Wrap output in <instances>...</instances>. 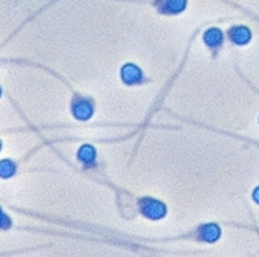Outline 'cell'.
Returning <instances> with one entry per match:
<instances>
[{
	"label": "cell",
	"mask_w": 259,
	"mask_h": 257,
	"mask_svg": "<svg viewBox=\"0 0 259 257\" xmlns=\"http://www.w3.org/2000/svg\"><path fill=\"white\" fill-rule=\"evenodd\" d=\"M203 40L209 48H219L224 40V34L219 28H209L208 31H205Z\"/></svg>",
	"instance_id": "cell-6"
},
{
	"label": "cell",
	"mask_w": 259,
	"mask_h": 257,
	"mask_svg": "<svg viewBox=\"0 0 259 257\" xmlns=\"http://www.w3.org/2000/svg\"><path fill=\"white\" fill-rule=\"evenodd\" d=\"M199 236H200V239H203L206 242H216L219 239V236H221V229H219L218 225L209 223V225H205V226L200 228Z\"/></svg>",
	"instance_id": "cell-7"
},
{
	"label": "cell",
	"mask_w": 259,
	"mask_h": 257,
	"mask_svg": "<svg viewBox=\"0 0 259 257\" xmlns=\"http://www.w3.org/2000/svg\"><path fill=\"white\" fill-rule=\"evenodd\" d=\"M155 5L163 14H179L186 8V0H157Z\"/></svg>",
	"instance_id": "cell-2"
},
{
	"label": "cell",
	"mask_w": 259,
	"mask_h": 257,
	"mask_svg": "<svg viewBox=\"0 0 259 257\" xmlns=\"http://www.w3.org/2000/svg\"><path fill=\"white\" fill-rule=\"evenodd\" d=\"M11 226V220H10V217L0 209V229H7V228H10Z\"/></svg>",
	"instance_id": "cell-10"
},
{
	"label": "cell",
	"mask_w": 259,
	"mask_h": 257,
	"mask_svg": "<svg viewBox=\"0 0 259 257\" xmlns=\"http://www.w3.org/2000/svg\"><path fill=\"white\" fill-rule=\"evenodd\" d=\"M140 209H141V213H143L151 220H158V219L164 217V214H166V208H164V204L157 201V200H152V198L141 200L140 201Z\"/></svg>",
	"instance_id": "cell-1"
},
{
	"label": "cell",
	"mask_w": 259,
	"mask_h": 257,
	"mask_svg": "<svg viewBox=\"0 0 259 257\" xmlns=\"http://www.w3.org/2000/svg\"><path fill=\"white\" fill-rule=\"evenodd\" d=\"M253 198H254V201H256V203H259V188H256V189H254V192H253Z\"/></svg>",
	"instance_id": "cell-11"
},
{
	"label": "cell",
	"mask_w": 259,
	"mask_h": 257,
	"mask_svg": "<svg viewBox=\"0 0 259 257\" xmlns=\"http://www.w3.org/2000/svg\"><path fill=\"white\" fill-rule=\"evenodd\" d=\"M73 115L78 120H89L93 115V106L87 99H76L73 104Z\"/></svg>",
	"instance_id": "cell-4"
},
{
	"label": "cell",
	"mask_w": 259,
	"mask_h": 257,
	"mask_svg": "<svg viewBox=\"0 0 259 257\" xmlns=\"http://www.w3.org/2000/svg\"><path fill=\"white\" fill-rule=\"evenodd\" d=\"M230 39L238 45H245L251 39V31L247 27H234L230 30Z\"/></svg>",
	"instance_id": "cell-5"
},
{
	"label": "cell",
	"mask_w": 259,
	"mask_h": 257,
	"mask_svg": "<svg viewBox=\"0 0 259 257\" xmlns=\"http://www.w3.org/2000/svg\"><path fill=\"white\" fill-rule=\"evenodd\" d=\"M14 172H16L14 163H11L10 160H2V161H0V177H2V178H8Z\"/></svg>",
	"instance_id": "cell-9"
},
{
	"label": "cell",
	"mask_w": 259,
	"mask_h": 257,
	"mask_svg": "<svg viewBox=\"0 0 259 257\" xmlns=\"http://www.w3.org/2000/svg\"><path fill=\"white\" fill-rule=\"evenodd\" d=\"M0 149H2V143H0Z\"/></svg>",
	"instance_id": "cell-12"
},
{
	"label": "cell",
	"mask_w": 259,
	"mask_h": 257,
	"mask_svg": "<svg viewBox=\"0 0 259 257\" xmlns=\"http://www.w3.org/2000/svg\"><path fill=\"white\" fill-rule=\"evenodd\" d=\"M95 157H97L95 147L90 146V144H84L78 152V158H79V161L84 163V165H90V163H93Z\"/></svg>",
	"instance_id": "cell-8"
},
{
	"label": "cell",
	"mask_w": 259,
	"mask_h": 257,
	"mask_svg": "<svg viewBox=\"0 0 259 257\" xmlns=\"http://www.w3.org/2000/svg\"><path fill=\"white\" fill-rule=\"evenodd\" d=\"M143 78V73H141V70L134 65V64H127L121 68V79L126 82V84H138Z\"/></svg>",
	"instance_id": "cell-3"
}]
</instances>
